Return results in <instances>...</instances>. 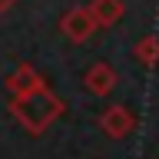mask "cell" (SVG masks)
I'll return each instance as SVG.
<instances>
[{
  "instance_id": "cell-1",
  "label": "cell",
  "mask_w": 159,
  "mask_h": 159,
  "mask_svg": "<svg viewBox=\"0 0 159 159\" xmlns=\"http://www.w3.org/2000/svg\"><path fill=\"white\" fill-rule=\"evenodd\" d=\"M63 109H66L63 99L50 86H40V89H33V93H23V96L10 99V116L17 119L30 136H43V133L63 116Z\"/></svg>"
},
{
  "instance_id": "cell-2",
  "label": "cell",
  "mask_w": 159,
  "mask_h": 159,
  "mask_svg": "<svg viewBox=\"0 0 159 159\" xmlns=\"http://www.w3.org/2000/svg\"><path fill=\"white\" fill-rule=\"evenodd\" d=\"M60 30H63V37L73 40V43H86L93 33H96V20L89 13V7H70L63 17H60Z\"/></svg>"
},
{
  "instance_id": "cell-3",
  "label": "cell",
  "mask_w": 159,
  "mask_h": 159,
  "mask_svg": "<svg viewBox=\"0 0 159 159\" xmlns=\"http://www.w3.org/2000/svg\"><path fill=\"white\" fill-rule=\"evenodd\" d=\"M99 129L106 133L109 139H126L133 129H136V113L123 103H113L99 113Z\"/></svg>"
},
{
  "instance_id": "cell-4",
  "label": "cell",
  "mask_w": 159,
  "mask_h": 159,
  "mask_svg": "<svg viewBox=\"0 0 159 159\" xmlns=\"http://www.w3.org/2000/svg\"><path fill=\"white\" fill-rule=\"evenodd\" d=\"M40 86H47V80L40 76V70L30 66V63H20V66L7 76L10 96H23V93H33V89H40Z\"/></svg>"
},
{
  "instance_id": "cell-5",
  "label": "cell",
  "mask_w": 159,
  "mask_h": 159,
  "mask_svg": "<svg viewBox=\"0 0 159 159\" xmlns=\"http://www.w3.org/2000/svg\"><path fill=\"white\" fill-rule=\"evenodd\" d=\"M116 70L109 66V63H93V66L83 73V83H86V89L93 93V96H106V93H113L116 89Z\"/></svg>"
},
{
  "instance_id": "cell-6",
  "label": "cell",
  "mask_w": 159,
  "mask_h": 159,
  "mask_svg": "<svg viewBox=\"0 0 159 159\" xmlns=\"http://www.w3.org/2000/svg\"><path fill=\"white\" fill-rule=\"evenodd\" d=\"M89 13L96 20V27H116L123 13H126V3L123 0H89Z\"/></svg>"
},
{
  "instance_id": "cell-7",
  "label": "cell",
  "mask_w": 159,
  "mask_h": 159,
  "mask_svg": "<svg viewBox=\"0 0 159 159\" xmlns=\"http://www.w3.org/2000/svg\"><path fill=\"white\" fill-rule=\"evenodd\" d=\"M133 53H136V60L143 63V66H156V63H159V37H156V33L143 37L136 47H133Z\"/></svg>"
},
{
  "instance_id": "cell-8",
  "label": "cell",
  "mask_w": 159,
  "mask_h": 159,
  "mask_svg": "<svg viewBox=\"0 0 159 159\" xmlns=\"http://www.w3.org/2000/svg\"><path fill=\"white\" fill-rule=\"evenodd\" d=\"M13 3H17V0H0V13H10V10H13Z\"/></svg>"
}]
</instances>
